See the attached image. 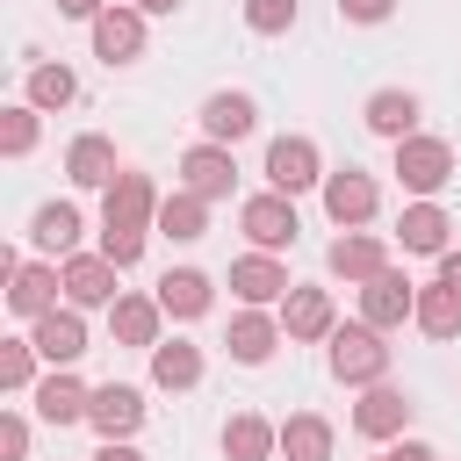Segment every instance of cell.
Instances as JSON below:
<instances>
[{"instance_id": "obj_1", "label": "cell", "mask_w": 461, "mask_h": 461, "mask_svg": "<svg viewBox=\"0 0 461 461\" xmlns=\"http://www.w3.org/2000/svg\"><path fill=\"white\" fill-rule=\"evenodd\" d=\"M151 216H158V194H151V173H115L101 187V252L115 267H137L144 238H151Z\"/></svg>"}, {"instance_id": "obj_2", "label": "cell", "mask_w": 461, "mask_h": 461, "mask_svg": "<svg viewBox=\"0 0 461 461\" xmlns=\"http://www.w3.org/2000/svg\"><path fill=\"white\" fill-rule=\"evenodd\" d=\"M331 353V375L346 382V389H375V382H389V331H375V324H339L331 339H324Z\"/></svg>"}, {"instance_id": "obj_3", "label": "cell", "mask_w": 461, "mask_h": 461, "mask_svg": "<svg viewBox=\"0 0 461 461\" xmlns=\"http://www.w3.org/2000/svg\"><path fill=\"white\" fill-rule=\"evenodd\" d=\"M396 180H403V194H425V202H432V194L454 180V144L411 130V137L396 144Z\"/></svg>"}, {"instance_id": "obj_4", "label": "cell", "mask_w": 461, "mask_h": 461, "mask_svg": "<svg viewBox=\"0 0 461 461\" xmlns=\"http://www.w3.org/2000/svg\"><path fill=\"white\" fill-rule=\"evenodd\" d=\"M238 230L252 238V252H281V245H295V194H281V187H267V194H252L245 209H238Z\"/></svg>"}, {"instance_id": "obj_5", "label": "cell", "mask_w": 461, "mask_h": 461, "mask_svg": "<svg viewBox=\"0 0 461 461\" xmlns=\"http://www.w3.org/2000/svg\"><path fill=\"white\" fill-rule=\"evenodd\" d=\"M180 187H194L202 202H230V187H238V158H230V144H216V137L187 144V151H180Z\"/></svg>"}, {"instance_id": "obj_6", "label": "cell", "mask_w": 461, "mask_h": 461, "mask_svg": "<svg viewBox=\"0 0 461 461\" xmlns=\"http://www.w3.org/2000/svg\"><path fill=\"white\" fill-rule=\"evenodd\" d=\"M267 180H274L281 194L324 187V151H317V137H274V144H267Z\"/></svg>"}, {"instance_id": "obj_7", "label": "cell", "mask_w": 461, "mask_h": 461, "mask_svg": "<svg viewBox=\"0 0 461 461\" xmlns=\"http://www.w3.org/2000/svg\"><path fill=\"white\" fill-rule=\"evenodd\" d=\"M375 209H382V187H375L360 166H339V173H324V216H331L339 230H360Z\"/></svg>"}, {"instance_id": "obj_8", "label": "cell", "mask_w": 461, "mask_h": 461, "mask_svg": "<svg viewBox=\"0 0 461 461\" xmlns=\"http://www.w3.org/2000/svg\"><path fill=\"white\" fill-rule=\"evenodd\" d=\"M411 310H418V281H411V274L382 267L375 281H360V324H375V331H396Z\"/></svg>"}, {"instance_id": "obj_9", "label": "cell", "mask_w": 461, "mask_h": 461, "mask_svg": "<svg viewBox=\"0 0 461 461\" xmlns=\"http://www.w3.org/2000/svg\"><path fill=\"white\" fill-rule=\"evenodd\" d=\"M86 29H94V58L101 65H137L144 58V7H101Z\"/></svg>"}, {"instance_id": "obj_10", "label": "cell", "mask_w": 461, "mask_h": 461, "mask_svg": "<svg viewBox=\"0 0 461 461\" xmlns=\"http://www.w3.org/2000/svg\"><path fill=\"white\" fill-rule=\"evenodd\" d=\"M281 331L288 339H331L339 331V310H331V288H310V281H295L288 295H281Z\"/></svg>"}, {"instance_id": "obj_11", "label": "cell", "mask_w": 461, "mask_h": 461, "mask_svg": "<svg viewBox=\"0 0 461 461\" xmlns=\"http://www.w3.org/2000/svg\"><path fill=\"white\" fill-rule=\"evenodd\" d=\"M281 339H288V331H281V317H267L259 303H245V310L230 317V331H223V346H230V360H238V367H267Z\"/></svg>"}, {"instance_id": "obj_12", "label": "cell", "mask_w": 461, "mask_h": 461, "mask_svg": "<svg viewBox=\"0 0 461 461\" xmlns=\"http://www.w3.org/2000/svg\"><path fill=\"white\" fill-rule=\"evenodd\" d=\"M86 425H94L101 439H130V432L144 425V389H130V382H101V389L86 396Z\"/></svg>"}, {"instance_id": "obj_13", "label": "cell", "mask_w": 461, "mask_h": 461, "mask_svg": "<svg viewBox=\"0 0 461 461\" xmlns=\"http://www.w3.org/2000/svg\"><path fill=\"white\" fill-rule=\"evenodd\" d=\"M115 259L108 252H72L65 259V303L72 310H101V303H115Z\"/></svg>"}, {"instance_id": "obj_14", "label": "cell", "mask_w": 461, "mask_h": 461, "mask_svg": "<svg viewBox=\"0 0 461 461\" xmlns=\"http://www.w3.org/2000/svg\"><path fill=\"white\" fill-rule=\"evenodd\" d=\"M58 288H65V267H50V259H22L14 281H7V310L36 324L43 310H58Z\"/></svg>"}, {"instance_id": "obj_15", "label": "cell", "mask_w": 461, "mask_h": 461, "mask_svg": "<svg viewBox=\"0 0 461 461\" xmlns=\"http://www.w3.org/2000/svg\"><path fill=\"white\" fill-rule=\"evenodd\" d=\"M324 267H331L339 281H353V288H360V281H375V274L389 267V245H382L375 230H339V238H331V252H324Z\"/></svg>"}, {"instance_id": "obj_16", "label": "cell", "mask_w": 461, "mask_h": 461, "mask_svg": "<svg viewBox=\"0 0 461 461\" xmlns=\"http://www.w3.org/2000/svg\"><path fill=\"white\" fill-rule=\"evenodd\" d=\"M29 339H36V353H43L50 367H72V360L86 353V317H79L72 303H58V310H43V317H36V331H29Z\"/></svg>"}, {"instance_id": "obj_17", "label": "cell", "mask_w": 461, "mask_h": 461, "mask_svg": "<svg viewBox=\"0 0 461 461\" xmlns=\"http://www.w3.org/2000/svg\"><path fill=\"white\" fill-rule=\"evenodd\" d=\"M86 396H94V389H86L72 367H50V375L29 389V403H36L43 425H79V418H86Z\"/></svg>"}, {"instance_id": "obj_18", "label": "cell", "mask_w": 461, "mask_h": 461, "mask_svg": "<svg viewBox=\"0 0 461 461\" xmlns=\"http://www.w3.org/2000/svg\"><path fill=\"white\" fill-rule=\"evenodd\" d=\"M403 425H411V396L403 389H389V382L360 389V403H353V432L360 439H396Z\"/></svg>"}, {"instance_id": "obj_19", "label": "cell", "mask_w": 461, "mask_h": 461, "mask_svg": "<svg viewBox=\"0 0 461 461\" xmlns=\"http://www.w3.org/2000/svg\"><path fill=\"white\" fill-rule=\"evenodd\" d=\"M230 288H238V303H281L295 281H288V267L274 259V252H245V259H230Z\"/></svg>"}, {"instance_id": "obj_20", "label": "cell", "mask_w": 461, "mask_h": 461, "mask_svg": "<svg viewBox=\"0 0 461 461\" xmlns=\"http://www.w3.org/2000/svg\"><path fill=\"white\" fill-rule=\"evenodd\" d=\"M202 137H216V144H238V137H252V122H259V108H252V94H238V86H223V94H209L202 101Z\"/></svg>"}, {"instance_id": "obj_21", "label": "cell", "mask_w": 461, "mask_h": 461, "mask_svg": "<svg viewBox=\"0 0 461 461\" xmlns=\"http://www.w3.org/2000/svg\"><path fill=\"white\" fill-rule=\"evenodd\" d=\"M209 303H216V281H209L202 267H173V274L158 281V310H166V317H180V324L209 317Z\"/></svg>"}, {"instance_id": "obj_22", "label": "cell", "mask_w": 461, "mask_h": 461, "mask_svg": "<svg viewBox=\"0 0 461 461\" xmlns=\"http://www.w3.org/2000/svg\"><path fill=\"white\" fill-rule=\"evenodd\" d=\"M122 166H115V144L101 137V130H86V137H72L65 144V180L72 187H108Z\"/></svg>"}, {"instance_id": "obj_23", "label": "cell", "mask_w": 461, "mask_h": 461, "mask_svg": "<svg viewBox=\"0 0 461 461\" xmlns=\"http://www.w3.org/2000/svg\"><path fill=\"white\" fill-rule=\"evenodd\" d=\"M151 230H158V238H173V245H194V238L209 230V202H202L194 187H173V194H158Z\"/></svg>"}, {"instance_id": "obj_24", "label": "cell", "mask_w": 461, "mask_h": 461, "mask_svg": "<svg viewBox=\"0 0 461 461\" xmlns=\"http://www.w3.org/2000/svg\"><path fill=\"white\" fill-rule=\"evenodd\" d=\"M158 317H166L158 295H115V303H108V331H115V346H144V353H151V346H158Z\"/></svg>"}, {"instance_id": "obj_25", "label": "cell", "mask_w": 461, "mask_h": 461, "mask_svg": "<svg viewBox=\"0 0 461 461\" xmlns=\"http://www.w3.org/2000/svg\"><path fill=\"white\" fill-rule=\"evenodd\" d=\"M281 454V425H267L259 411L223 418V461H274Z\"/></svg>"}, {"instance_id": "obj_26", "label": "cell", "mask_w": 461, "mask_h": 461, "mask_svg": "<svg viewBox=\"0 0 461 461\" xmlns=\"http://www.w3.org/2000/svg\"><path fill=\"white\" fill-rule=\"evenodd\" d=\"M447 230H454V216H447L439 202H425V194H418V202L403 209V223H396V245H403V252H432V259H439V252H447Z\"/></svg>"}, {"instance_id": "obj_27", "label": "cell", "mask_w": 461, "mask_h": 461, "mask_svg": "<svg viewBox=\"0 0 461 461\" xmlns=\"http://www.w3.org/2000/svg\"><path fill=\"white\" fill-rule=\"evenodd\" d=\"M367 130L389 137V144H403V137L418 130V94H411V86H382V94H367Z\"/></svg>"}, {"instance_id": "obj_28", "label": "cell", "mask_w": 461, "mask_h": 461, "mask_svg": "<svg viewBox=\"0 0 461 461\" xmlns=\"http://www.w3.org/2000/svg\"><path fill=\"white\" fill-rule=\"evenodd\" d=\"M411 324H418L425 339H454V331H461V288H447V281H425V288H418V310H411Z\"/></svg>"}, {"instance_id": "obj_29", "label": "cell", "mask_w": 461, "mask_h": 461, "mask_svg": "<svg viewBox=\"0 0 461 461\" xmlns=\"http://www.w3.org/2000/svg\"><path fill=\"white\" fill-rule=\"evenodd\" d=\"M331 418H317V411H295V418H281V454L288 461H331Z\"/></svg>"}, {"instance_id": "obj_30", "label": "cell", "mask_w": 461, "mask_h": 461, "mask_svg": "<svg viewBox=\"0 0 461 461\" xmlns=\"http://www.w3.org/2000/svg\"><path fill=\"white\" fill-rule=\"evenodd\" d=\"M151 382H158V389H194V382H202V346L158 339V346H151Z\"/></svg>"}, {"instance_id": "obj_31", "label": "cell", "mask_w": 461, "mask_h": 461, "mask_svg": "<svg viewBox=\"0 0 461 461\" xmlns=\"http://www.w3.org/2000/svg\"><path fill=\"white\" fill-rule=\"evenodd\" d=\"M29 238H36L43 252H65V259H72V245H79V209H72V202H43V209L29 216Z\"/></svg>"}, {"instance_id": "obj_32", "label": "cell", "mask_w": 461, "mask_h": 461, "mask_svg": "<svg viewBox=\"0 0 461 461\" xmlns=\"http://www.w3.org/2000/svg\"><path fill=\"white\" fill-rule=\"evenodd\" d=\"M22 101H29V108H72V101H79V79H72V65H29V86H22Z\"/></svg>"}, {"instance_id": "obj_33", "label": "cell", "mask_w": 461, "mask_h": 461, "mask_svg": "<svg viewBox=\"0 0 461 461\" xmlns=\"http://www.w3.org/2000/svg\"><path fill=\"white\" fill-rule=\"evenodd\" d=\"M36 339H0V389H14V396H29L36 389Z\"/></svg>"}, {"instance_id": "obj_34", "label": "cell", "mask_w": 461, "mask_h": 461, "mask_svg": "<svg viewBox=\"0 0 461 461\" xmlns=\"http://www.w3.org/2000/svg\"><path fill=\"white\" fill-rule=\"evenodd\" d=\"M36 115H43V108H29V101L0 108V151H7V158H29V151H36Z\"/></svg>"}, {"instance_id": "obj_35", "label": "cell", "mask_w": 461, "mask_h": 461, "mask_svg": "<svg viewBox=\"0 0 461 461\" xmlns=\"http://www.w3.org/2000/svg\"><path fill=\"white\" fill-rule=\"evenodd\" d=\"M245 29L252 36H288L295 29V0H245Z\"/></svg>"}, {"instance_id": "obj_36", "label": "cell", "mask_w": 461, "mask_h": 461, "mask_svg": "<svg viewBox=\"0 0 461 461\" xmlns=\"http://www.w3.org/2000/svg\"><path fill=\"white\" fill-rule=\"evenodd\" d=\"M0 454H7V461H29V418H22V411L0 418Z\"/></svg>"}, {"instance_id": "obj_37", "label": "cell", "mask_w": 461, "mask_h": 461, "mask_svg": "<svg viewBox=\"0 0 461 461\" xmlns=\"http://www.w3.org/2000/svg\"><path fill=\"white\" fill-rule=\"evenodd\" d=\"M339 14H346V22H389L396 0H339Z\"/></svg>"}, {"instance_id": "obj_38", "label": "cell", "mask_w": 461, "mask_h": 461, "mask_svg": "<svg viewBox=\"0 0 461 461\" xmlns=\"http://www.w3.org/2000/svg\"><path fill=\"white\" fill-rule=\"evenodd\" d=\"M108 0H58V14H72V22H94Z\"/></svg>"}, {"instance_id": "obj_39", "label": "cell", "mask_w": 461, "mask_h": 461, "mask_svg": "<svg viewBox=\"0 0 461 461\" xmlns=\"http://www.w3.org/2000/svg\"><path fill=\"white\" fill-rule=\"evenodd\" d=\"M389 461H439L425 439H403V447H389Z\"/></svg>"}, {"instance_id": "obj_40", "label": "cell", "mask_w": 461, "mask_h": 461, "mask_svg": "<svg viewBox=\"0 0 461 461\" xmlns=\"http://www.w3.org/2000/svg\"><path fill=\"white\" fill-rule=\"evenodd\" d=\"M94 461H144V454H137L130 439H101V454H94Z\"/></svg>"}, {"instance_id": "obj_41", "label": "cell", "mask_w": 461, "mask_h": 461, "mask_svg": "<svg viewBox=\"0 0 461 461\" xmlns=\"http://www.w3.org/2000/svg\"><path fill=\"white\" fill-rule=\"evenodd\" d=\"M439 281H447V288H461V252H454V245L439 252Z\"/></svg>"}, {"instance_id": "obj_42", "label": "cell", "mask_w": 461, "mask_h": 461, "mask_svg": "<svg viewBox=\"0 0 461 461\" xmlns=\"http://www.w3.org/2000/svg\"><path fill=\"white\" fill-rule=\"evenodd\" d=\"M130 7H144V14H180V0H130Z\"/></svg>"}, {"instance_id": "obj_43", "label": "cell", "mask_w": 461, "mask_h": 461, "mask_svg": "<svg viewBox=\"0 0 461 461\" xmlns=\"http://www.w3.org/2000/svg\"><path fill=\"white\" fill-rule=\"evenodd\" d=\"M382 461H389V454H382Z\"/></svg>"}]
</instances>
